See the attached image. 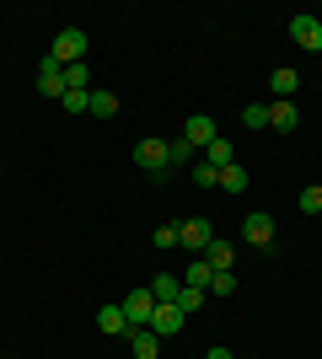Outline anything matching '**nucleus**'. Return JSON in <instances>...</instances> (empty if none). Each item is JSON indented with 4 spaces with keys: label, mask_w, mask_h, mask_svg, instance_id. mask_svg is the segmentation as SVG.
<instances>
[{
    "label": "nucleus",
    "mask_w": 322,
    "mask_h": 359,
    "mask_svg": "<svg viewBox=\"0 0 322 359\" xmlns=\"http://www.w3.org/2000/svg\"><path fill=\"white\" fill-rule=\"evenodd\" d=\"M151 295H156V306H172V300L183 295V279H177V273H156Z\"/></svg>",
    "instance_id": "ddd939ff"
},
{
    "label": "nucleus",
    "mask_w": 322,
    "mask_h": 359,
    "mask_svg": "<svg viewBox=\"0 0 322 359\" xmlns=\"http://www.w3.org/2000/svg\"><path fill=\"white\" fill-rule=\"evenodd\" d=\"M60 107H65V113H92V91H65Z\"/></svg>",
    "instance_id": "aec40b11"
},
{
    "label": "nucleus",
    "mask_w": 322,
    "mask_h": 359,
    "mask_svg": "<svg viewBox=\"0 0 322 359\" xmlns=\"http://www.w3.org/2000/svg\"><path fill=\"white\" fill-rule=\"evenodd\" d=\"M156 252H167V247H177V225H161V231H151Z\"/></svg>",
    "instance_id": "a878e982"
},
{
    "label": "nucleus",
    "mask_w": 322,
    "mask_h": 359,
    "mask_svg": "<svg viewBox=\"0 0 322 359\" xmlns=\"http://www.w3.org/2000/svg\"><path fill=\"white\" fill-rule=\"evenodd\" d=\"M65 91H92V70H86V65H70V70H65Z\"/></svg>",
    "instance_id": "6ab92c4d"
},
{
    "label": "nucleus",
    "mask_w": 322,
    "mask_h": 359,
    "mask_svg": "<svg viewBox=\"0 0 322 359\" xmlns=\"http://www.w3.org/2000/svg\"><path fill=\"white\" fill-rule=\"evenodd\" d=\"M295 123H301V107L295 102H269V129H285V135H290Z\"/></svg>",
    "instance_id": "9b49d317"
},
{
    "label": "nucleus",
    "mask_w": 322,
    "mask_h": 359,
    "mask_svg": "<svg viewBox=\"0 0 322 359\" xmlns=\"http://www.w3.org/2000/svg\"><path fill=\"white\" fill-rule=\"evenodd\" d=\"M231 257H236V247H231V241H220V236L204 247V263H210L215 273H226V269H231Z\"/></svg>",
    "instance_id": "4468645a"
},
{
    "label": "nucleus",
    "mask_w": 322,
    "mask_h": 359,
    "mask_svg": "<svg viewBox=\"0 0 322 359\" xmlns=\"http://www.w3.org/2000/svg\"><path fill=\"white\" fill-rule=\"evenodd\" d=\"M194 182H199V188H220V172H215L210 161H199L194 166Z\"/></svg>",
    "instance_id": "393cba45"
},
{
    "label": "nucleus",
    "mask_w": 322,
    "mask_h": 359,
    "mask_svg": "<svg viewBox=\"0 0 322 359\" xmlns=\"http://www.w3.org/2000/svg\"><path fill=\"white\" fill-rule=\"evenodd\" d=\"M0 172H6V161H0Z\"/></svg>",
    "instance_id": "c756f323"
},
{
    "label": "nucleus",
    "mask_w": 322,
    "mask_h": 359,
    "mask_svg": "<svg viewBox=\"0 0 322 359\" xmlns=\"http://www.w3.org/2000/svg\"><path fill=\"white\" fill-rule=\"evenodd\" d=\"M242 118H247V129H269V102H247Z\"/></svg>",
    "instance_id": "4be33fe9"
},
{
    "label": "nucleus",
    "mask_w": 322,
    "mask_h": 359,
    "mask_svg": "<svg viewBox=\"0 0 322 359\" xmlns=\"http://www.w3.org/2000/svg\"><path fill=\"white\" fill-rule=\"evenodd\" d=\"M204 161H210V166H215V172H226V166H231V161H236V156H231V145H226V140L215 135V140H210V145H204Z\"/></svg>",
    "instance_id": "2eb2a0df"
},
{
    "label": "nucleus",
    "mask_w": 322,
    "mask_h": 359,
    "mask_svg": "<svg viewBox=\"0 0 322 359\" xmlns=\"http://www.w3.org/2000/svg\"><path fill=\"white\" fill-rule=\"evenodd\" d=\"M38 91H43V97H65V65L54 60V54L38 60Z\"/></svg>",
    "instance_id": "423d86ee"
},
{
    "label": "nucleus",
    "mask_w": 322,
    "mask_h": 359,
    "mask_svg": "<svg viewBox=\"0 0 322 359\" xmlns=\"http://www.w3.org/2000/svg\"><path fill=\"white\" fill-rule=\"evenodd\" d=\"M301 210H307V215H322V182L301 188Z\"/></svg>",
    "instance_id": "b1692460"
},
{
    "label": "nucleus",
    "mask_w": 322,
    "mask_h": 359,
    "mask_svg": "<svg viewBox=\"0 0 322 359\" xmlns=\"http://www.w3.org/2000/svg\"><path fill=\"white\" fill-rule=\"evenodd\" d=\"M135 166L140 172H167V140H140L135 145Z\"/></svg>",
    "instance_id": "20e7f679"
},
{
    "label": "nucleus",
    "mask_w": 322,
    "mask_h": 359,
    "mask_svg": "<svg viewBox=\"0 0 322 359\" xmlns=\"http://www.w3.org/2000/svg\"><path fill=\"white\" fill-rule=\"evenodd\" d=\"M48 54H54L65 70H70V65H86V32H81V27H65L60 38H54V48H48Z\"/></svg>",
    "instance_id": "f257e3e1"
},
{
    "label": "nucleus",
    "mask_w": 322,
    "mask_h": 359,
    "mask_svg": "<svg viewBox=\"0 0 322 359\" xmlns=\"http://www.w3.org/2000/svg\"><path fill=\"white\" fill-rule=\"evenodd\" d=\"M188 156H194V145H188V140H172V145H167V161H172V166L188 161Z\"/></svg>",
    "instance_id": "bb28decb"
},
{
    "label": "nucleus",
    "mask_w": 322,
    "mask_h": 359,
    "mask_svg": "<svg viewBox=\"0 0 322 359\" xmlns=\"http://www.w3.org/2000/svg\"><path fill=\"white\" fill-rule=\"evenodd\" d=\"M97 327H102V332H129V316H123V306H102V311H97Z\"/></svg>",
    "instance_id": "f3484780"
},
{
    "label": "nucleus",
    "mask_w": 322,
    "mask_h": 359,
    "mask_svg": "<svg viewBox=\"0 0 322 359\" xmlns=\"http://www.w3.org/2000/svg\"><path fill=\"white\" fill-rule=\"evenodd\" d=\"M92 113H97V118H113V113H119V91L92 86Z\"/></svg>",
    "instance_id": "a211bd4d"
},
{
    "label": "nucleus",
    "mask_w": 322,
    "mask_h": 359,
    "mask_svg": "<svg viewBox=\"0 0 322 359\" xmlns=\"http://www.w3.org/2000/svg\"><path fill=\"white\" fill-rule=\"evenodd\" d=\"M172 306H177V311H183V316H194V311H199V306H204V290H183V295L172 300Z\"/></svg>",
    "instance_id": "5701e85b"
},
{
    "label": "nucleus",
    "mask_w": 322,
    "mask_h": 359,
    "mask_svg": "<svg viewBox=\"0 0 322 359\" xmlns=\"http://www.w3.org/2000/svg\"><path fill=\"white\" fill-rule=\"evenodd\" d=\"M183 322H188V316L177 311V306H156V316H151V332H156V338H172V332H183Z\"/></svg>",
    "instance_id": "1a4fd4ad"
},
{
    "label": "nucleus",
    "mask_w": 322,
    "mask_h": 359,
    "mask_svg": "<svg viewBox=\"0 0 322 359\" xmlns=\"http://www.w3.org/2000/svg\"><path fill=\"white\" fill-rule=\"evenodd\" d=\"M177 279H183V290H210L215 269H210V263H204V257H194V263H188V269L177 273Z\"/></svg>",
    "instance_id": "f8f14e48"
},
{
    "label": "nucleus",
    "mask_w": 322,
    "mask_h": 359,
    "mask_svg": "<svg viewBox=\"0 0 322 359\" xmlns=\"http://www.w3.org/2000/svg\"><path fill=\"white\" fill-rule=\"evenodd\" d=\"M204 359H236V354H231V348H210Z\"/></svg>",
    "instance_id": "c85d7f7f"
},
{
    "label": "nucleus",
    "mask_w": 322,
    "mask_h": 359,
    "mask_svg": "<svg viewBox=\"0 0 322 359\" xmlns=\"http://www.w3.org/2000/svg\"><path fill=\"white\" fill-rule=\"evenodd\" d=\"M123 316H129V327H151L156 295H151V290H129V295H123Z\"/></svg>",
    "instance_id": "f03ea898"
},
{
    "label": "nucleus",
    "mask_w": 322,
    "mask_h": 359,
    "mask_svg": "<svg viewBox=\"0 0 322 359\" xmlns=\"http://www.w3.org/2000/svg\"><path fill=\"white\" fill-rule=\"evenodd\" d=\"M231 290H236V279H231V269H226V273H215V279H210V295H231Z\"/></svg>",
    "instance_id": "cd10ccee"
},
{
    "label": "nucleus",
    "mask_w": 322,
    "mask_h": 359,
    "mask_svg": "<svg viewBox=\"0 0 322 359\" xmlns=\"http://www.w3.org/2000/svg\"><path fill=\"white\" fill-rule=\"evenodd\" d=\"M220 188H226V194H242V188H247V172H242L236 161H231L226 172H220Z\"/></svg>",
    "instance_id": "412c9836"
},
{
    "label": "nucleus",
    "mask_w": 322,
    "mask_h": 359,
    "mask_svg": "<svg viewBox=\"0 0 322 359\" xmlns=\"http://www.w3.org/2000/svg\"><path fill=\"white\" fill-rule=\"evenodd\" d=\"M183 140H188V145H194V150H204V145H210V140H215V118H204V113H194V118L183 123Z\"/></svg>",
    "instance_id": "9d476101"
},
{
    "label": "nucleus",
    "mask_w": 322,
    "mask_h": 359,
    "mask_svg": "<svg viewBox=\"0 0 322 359\" xmlns=\"http://www.w3.org/2000/svg\"><path fill=\"white\" fill-rule=\"evenodd\" d=\"M242 241H247V247H269V241H274V220H269V215H247V220H242Z\"/></svg>",
    "instance_id": "0eeeda50"
},
{
    "label": "nucleus",
    "mask_w": 322,
    "mask_h": 359,
    "mask_svg": "<svg viewBox=\"0 0 322 359\" xmlns=\"http://www.w3.org/2000/svg\"><path fill=\"white\" fill-rule=\"evenodd\" d=\"M123 338H129V354L135 359H161V338H156L151 327H129Z\"/></svg>",
    "instance_id": "6e6552de"
},
{
    "label": "nucleus",
    "mask_w": 322,
    "mask_h": 359,
    "mask_svg": "<svg viewBox=\"0 0 322 359\" xmlns=\"http://www.w3.org/2000/svg\"><path fill=\"white\" fill-rule=\"evenodd\" d=\"M215 241V231H210V220H183L177 225V247H188L194 257H204V247Z\"/></svg>",
    "instance_id": "7ed1b4c3"
},
{
    "label": "nucleus",
    "mask_w": 322,
    "mask_h": 359,
    "mask_svg": "<svg viewBox=\"0 0 322 359\" xmlns=\"http://www.w3.org/2000/svg\"><path fill=\"white\" fill-rule=\"evenodd\" d=\"M290 38L311 54H322V16H290Z\"/></svg>",
    "instance_id": "39448f33"
},
{
    "label": "nucleus",
    "mask_w": 322,
    "mask_h": 359,
    "mask_svg": "<svg viewBox=\"0 0 322 359\" xmlns=\"http://www.w3.org/2000/svg\"><path fill=\"white\" fill-rule=\"evenodd\" d=\"M269 91H274V97H295V91H301V75L295 70H274L269 75Z\"/></svg>",
    "instance_id": "dca6fc26"
}]
</instances>
